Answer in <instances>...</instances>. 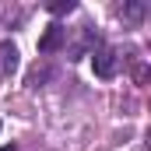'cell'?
Listing matches in <instances>:
<instances>
[{"label": "cell", "mask_w": 151, "mask_h": 151, "mask_svg": "<svg viewBox=\"0 0 151 151\" xmlns=\"http://www.w3.org/2000/svg\"><path fill=\"white\" fill-rule=\"evenodd\" d=\"M0 151H18V148H14V144H4V148H0Z\"/></svg>", "instance_id": "obj_7"}, {"label": "cell", "mask_w": 151, "mask_h": 151, "mask_svg": "<svg viewBox=\"0 0 151 151\" xmlns=\"http://www.w3.org/2000/svg\"><path fill=\"white\" fill-rule=\"evenodd\" d=\"M49 77H53V70H49V67H35V70L28 74V88H42Z\"/></svg>", "instance_id": "obj_5"}, {"label": "cell", "mask_w": 151, "mask_h": 151, "mask_svg": "<svg viewBox=\"0 0 151 151\" xmlns=\"http://www.w3.org/2000/svg\"><path fill=\"white\" fill-rule=\"evenodd\" d=\"M14 70H18V46L11 39H4L0 42V77H11Z\"/></svg>", "instance_id": "obj_3"}, {"label": "cell", "mask_w": 151, "mask_h": 151, "mask_svg": "<svg viewBox=\"0 0 151 151\" xmlns=\"http://www.w3.org/2000/svg\"><path fill=\"white\" fill-rule=\"evenodd\" d=\"M91 67H95V74L99 77H116V70H119V53H116L113 46H95L91 49Z\"/></svg>", "instance_id": "obj_1"}, {"label": "cell", "mask_w": 151, "mask_h": 151, "mask_svg": "<svg viewBox=\"0 0 151 151\" xmlns=\"http://www.w3.org/2000/svg\"><path fill=\"white\" fill-rule=\"evenodd\" d=\"M67 46V28L63 25H49L42 35H39V53L42 56H49V53H56V49H63Z\"/></svg>", "instance_id": "obj_2"}, {"label": "cell", "mask_w": 151, "mask_h": 151, "mask_svg": "<svg viewBox=\"0 0 151 151\" xmlns=\"http://www.w3.org/2000/svg\"><path fill=\"white\" fill-rule=\"evenodd\" d=\"M119 14H123V21H141V18L148 14V4H144V0H134V4H123V7H119Z\"/></svg>", "instance_id": "obj_4"}, {"label": "cell", "mask_w": 151, "mask_h": 151, "mask_svg": "<svg viewBox=\"0 0 151 151\" xmlns=\"http://www.w3.org/2000/svg\"><path fill=\"white\" fill-rule=\"evenodd\" d=\"M74 7H77L74 0H53V4H49V14H56V18H60V14H70Z\"/></svg>", "instance_id": "obj_6"}]
</instances>
